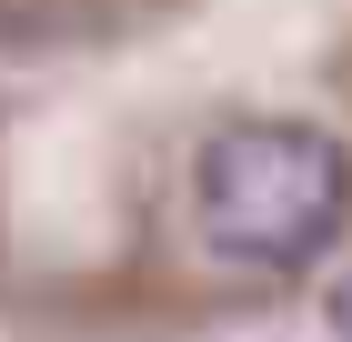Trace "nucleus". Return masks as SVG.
<instances>
[{"label": "nucleus", "mask_w": 352, "mask_h": 342, "mask_svg": "<svg viewBox=\"0 0 352 342\" xmlns=\"http://www.w3.org/2000/svg\"><path fill=\"white\" fill-rule=\"evenodd\" d=\"M352 211V161L332 131L292 121V111H252V121H221L201 151H191V222L221 262H312Z\"/></svg>", "instance_id": "f257e3e1"}, {"label": "nucleus", "mask_w": 352, "mask_h": 342, "mask_svg": "<svg viewBox=\"0 0 352 342\" xmlns=\"http://www.w3.org/2000/svg\"><path fill=\"white\" fill-rule=\"evenodd\" d=\"M322 322H332V342H352V262L322 282Z\"/></svg>", "instance_id": "f03ea898"}]
</instances>
